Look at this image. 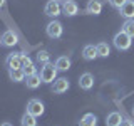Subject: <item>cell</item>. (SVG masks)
I'll use <instances>...</instances> for the list:
<instances>
[{
    "instance_id": "7402d4cb",
    "label": "cell",
    "mask_w": 134,
    "mask_h": 126,
    "mask_svg": "<svg viewBox=\"0 0 134 126\" xmlns=\"http://www.w3.org/2000/svg\"><path fill=\"white\" fill-rule=\"evenodd\" d=\"M96 47H97L99 57H109V54H111V45H109L107 42H99Z\"/></svg>"
},
{
    "instance_id": "7c38bea8",
    "label": "cell",
    "mask_w": 134,
    "mask_h": 126,
    "mask_svg": "<svg viewBox=\"0 0 134 126\" xmlns=\"http://www.w3.org/2000/svg\"><path fill=\"white\" fill-rule=\"evenodd\" d=\"M102 12V2L100 0H87L86 3V14L89 15H99Z\"/></svg>"
},
{
    "instance_id": "30bf717a",
    "label": "cell",
    "mask_w": 134,
    "mask_h": 126,
    "mask_svg": "<svg viewBox=\"0 0 134 126\" xmlns=\"http://www.w3.org/2000/svg\"><path fill=\"white\" fill-rule=\"evenodd\" d=\"M17 42H19V37H17V34L14 30H5L2 34V45L3 47H14L17 45Z\"/></svg>"
},
{
    "instance_id": "3957f363",
    "label": "cell",
    "mask_w": 134,
    "mask_h": 126,
    "mask_svg": "<svg viewBox=\"0 0 134 126\" xmlns=\"http://www.w3.org/2000/svg\"><path fill=\"white\" fill-rule=\"evenodd\" d=\"M62 32H64V27H62V24L59 22L57 19L50 20L47 24V27H45V34H47V37H50V39H59V37H62Z\"/></svg>"
},
{
    "instance_id": "484cf974",
    "label": "cell",
    "mask_w": 134,
    "mask_h": 126,
    "mask_svg": "<svg viewBox=\"0 0 134 126\" xmlns=\"http://www.w3.org/2000/svg\"><path fill=\"white\" fill-rule=\"evenodd\" d=\"M0 126H14V124H12V123H8V121H5V123H2Z\"/></svg>"
},
{
    "instance_id": "5b68a950",
    "label": "cell",
    "mask_w": 134,
    "mask_h": 126,
    "mask_svg": "<svg viewBox=\"0 0 134 126\" xmlns=\"http://www.w3.org/2000/svg\"><path fill=\"white\" fill-rule=\"evenodd\" d=\"M44 14L47 17H52V19H57L59 15L62 14V5L59 3V0H49L44 7Z\"/></svg>"
},
{
    "instance_id": "ba28073f",
    "label": "cell",
    "mask_w": 134,
    "mask_h": 126,
    "mask_svg": "<svg viewBox=\"0 0 134 126\" xmlns=\"http://www.w3.org/2000/svg\"><path fill=\"white\" fill-rule=\"evenodd\" d=\"M62 14L65 17H74L79 14V5L75 0H64L62 3Z\"/></svg>"
},
{
    "instance_id": "d6986e66",
    "label": "cell",
    "mask_w": 134,
    "mask_h": 126,
    "mask_svg": "<svg viewBox=\"0 0 134 126\" xmlns=\"http://www.w3.org/2000/svg\"><path fill=\"white\" fill-rule=\"evenodd\" d=\"M42 79H40V74H32V76H27V81H25V84H27L29 89H37V87L40 86Z\"/></svg>"
},
{
    "instance_id": "4316f807",
    "label": "cell",
    "mask_w": 134,
    "mask_h": 126,
    "mask_svg": "<svg viewBox=\"0 0 134 126\" xmlns=\"http://www.w3.org/2000/svg\"><path fill=\"white\" fill-rule=\"evenodd\" d=\"M3 5H5V0H0V8H2Z\"/></svg>"
},
{
    "instance_id": "8fae6325",
    "label": "cell",
    "mask_w": 134,
    "mask_h": 126,
    "mask_svg": "<svg viewBox=\"0 0 134 126\" xmlns=\"http://www.w3.org/2000/svg\"><path fill=\"white\" fill-rule=\"evenodd\" d=\"M79 87L84 89V91H91L92 87H94V76L91 72L81 74V77H79Z\"/></svg>"
},
{
    "instance_id": "83f0119b",
    "label": "cell",
    "mask_w": 134,
    "mask_h": 126,
    "mask_svg": "<svg viewBox=\"0 0 134 126\" xmlns=\"http://www.w3.org/2000/svg\"><path fill=\"white\" fill-rule=\"evenodd\" d=\"M0 45H2V35H0Z\"/></svg>"
},
{
    "instance_id": "277c9868",
    "label": "cell",
    "mask_w": 134,
    "mask_h": 126,
    "mask_svg": "<svg viewBox=\"0 0 134 126\" xmlns=\"http://www.w3.org/2000/svg\"><path fill=\"white\" fill-rule=\"evenodd\" d=\"M25 111L39 118V116H42V114H44V111H45V106H44V103H42L40 99H37V98H32V99H29V103H27V109H25Z\"/></svg>"
},
{
    "instance_id": "ffe728a7",
    "label": "cell",
    "mask_w": 134,
    "mask_h": 126,
    "mask_svg": "<svg viewBox=\"0 0 134 126\" xmlns=\"http://www.w3.org/2000/svg\"><path fill=\"white\" fill-rule=\"evenodd\" d=\"M20 124L22 126H37V116L25 111L22 114V118H20Z\"/></svg>"
},
{
    "instance_id": "d4e9b609",
    "label": "cell",
    "mask_w": 134,
    "mask_h": 126,
    "mask_svg": "<svg viewBox=\"0 0 134 126\" xmlns=\"http://www.w3.org/2000/svg\"><path fill=\"white\" fill-rule=\"evenodd\" d=\"M121 126H134V123L131 119H124L122 118V121H121Z\"/></svg>"
},
{
    "instance_id": "8992f818",
    "label": "cell",
    "mask_w": 134,
    "mask_h": 126,
    "mask_svg": "<svg viewBox=\"0 0 134 126\" xmlns=\"http://www.w3.org/2000/svg\"><path fill=\"white\" fill-rule=\"evenodd\" d=\"M70 87V82L67 77H57L55 81L52 82V86H50V89H52L54 94H64V92L69 91Z\"/></svg>"
},
{
    "instance_id": "603a6c76",
    "label": "cell",
    "mask_w": 134,
    "mask_h": 126,
    "mask_svg": "<svg viewBox=\"0 0 134 126\" xmlns=\"http://www.w3.org/2000/svg\"><path fill=\"white\" fill-rule=\"evenodd\" d=\"M122 32H126L129 37H134V19H127L126 22L122 24Z\"/></svg>"
},
{
    "instance_id": "f1b7e54d",
    "label": "cell",
    "mask_w": 134,
    "mask_h": 126,
    "mask_svg": "<svg viewBox=\"0 0 134 126\" xmlns=\"http://www.w3.org/2000/svg\"><path fill=\"white\" fill-rule=\"evenodd\" d=\"M132 116H134V108H132Z\"/></svg>"
},
{
    "instance_id": "cb8c5ba5",
    "label": "cell",
    "mask_w": 134,
    "mask_h": 126,
    "mask_svg": "<svg viewBox=\"0 0 134 126\" xmlns=\"http://www.w3.org/2000/svg\"><path fill=\"white\" fill-rule=\"evenodd\" d=\"M107 2H109V5H111V7H114V8H117V10H119V8L122 7L124 3L127 2V0H107Z\"/></svg>"
},
{
    "instance_id": "5bb4252c",
    "label": "cell",
    "mask_w": 134,
    "mask_h": 126,
    "mask_svg": "<svg viewBox=\"0 0 134 126\" xmlns=\"http://www.w3.org/2000/svg\"><path fill=\"white\" fill-rule=\"evenodd\" d=\"M82 57L86 59V61H94L96 57H99L97 47H96V45H92V44L84 45V49H82Z\"/></svg>"
},
{
    "instance_id": "e0dca14e",
    "label": "cell",
    "mask_w": 134,
    "mask_h": 126,
    "mask_svg": "<svg viewBox=\"0 0 134 126\" xmlns=\"http://www.w3.org/2000/svg\"><path fill=\"white\" fill-rule=\"evenodd\" d=\"M79 126H97V116L94 113H86L79 121Z\"/></svg>"
},
{
    "instance_id": "4fadbf2b",
    "label": "cell",
    "mask_w": 134,
    "mask_h": 126,
    "mask_svg": "<svg viewBox=\"0 0 134 126\" xmlns=\"http://www.w3.org/2000/svg\"><path fill=\"white\" fill-rule=\"evenodd\" d=\"M119 14H121V17H124L126 20L134 19V0H127V2L119 8Z\"/></svg>"
},
{
    "instance_id": "44dd1931",
    "label": "cell",
    "mask_w": 134,
    "mask_h": 126,
    "mask_svg": "<svg viewBox=\"0 0 134 126\" xmlns=\"http://www.w3.org/2000/svg\"><path fill=\"white\" fill-rule=\"evenodd\" d=\"M35 61H37V64H39L40 67L44 66V64H47V62H50L49 50H39V52H37V56H35Z\"/></svg>"
},
{
    "instance_id": "7a4b0ae2",
    "label": "cell",
    "mask_w": 134,
    "mask_h": 126,
    "mask_svg": "<svg viewBox=\"0 0 134 126\" xmlns=\"http://www.w3.org/2000/svg\"><path fill=\"white\" fill-rule=\"evenodd\" d=\"M57 67L55 64H52V62H47V64H44L40 67V79H42V82H45V84H52L54 81L57 79Z\"/></svg>"
},
{
    "instance_id": "9c48e42d",
    "label": "cell",
    "mask_w": 134,
    "mask_h": 126,
    "mask_svg": "<svg viewBox=\"0 0 134 126\" xmlns=\"http://www.w3.org/2000/svg\"><path fill=\"white\" fill-rule=\"evenodd\" d=\"M20 54H22V62H24V64H22V69H24L25 76L37 74V67H35V64H34V61L25 52H20Z\"/></svg>"
},
{
    "instance_id": "9a60e30c",
    "label": "cell",
    "mask_w": 134,
    "mask_h": 126,
    "mask_svg": "<svg viewBox=\"0 0 134 126\" xmlns=\"http://www.w3.org/2000/svg\"><path fill=\"white\" fill-rule=\"evenodd\" d=\"M55 67L59 72H65V71L70 69V59L67 56H59L55 59Z\"/></svg>"
},
{
    "instance_id": "ac0fdd59",
    "label": "cell",
    "mask_w": 134,
    "mask_h": 126,
    "mask_svg": "<svg viewBox=\"0 0 134 126\" xmlns=\"http://www.w3.org/2000/svg\"><path fill=\"white\" fill-rule=\"evenodd\" d=\"M8 77L14 82H22L27 79V76H25L24 69H8Z\"/></svg>"
},
{
    "instance_id": "52a82bcc",
    "label": "cell",
    "mask_w": 134,
    "mask_h": 126,
    "mask_svg": "<svg viewBox=\"0 0 134 126\" xmlns=\"http://www.w3.org/2000/svg\"><path fill=\"white\" fill-rule=\"evenodd\" d=\"M22 54L20 52H14L8 54L5 57V67L7 69H22Z\"/></svg>"
},
{
    "instance_id": "6da1fadb",
    "label": "cell",
    "mask_w": 134,
    "mask_h": 126,
    "mask_svg": "<svg viewBox=\"0 0 134 126\" xmlns=\"http://www.w3.org/2000/svg\"><path fill=\"white\" fill-rule=\"evenodd\" d=\"M112 45H114L117 50H127V49H131V45H132V37H129L126 32L119 30L112 37Z\"/></svg>"
},
{
    "instance_id": "2e32d148",
    "label": "cell",
    "mask_w": 134,
    "mask_h": 126,
    "mask_svg": "<svg viewBox=\"0 0 134 126\" xmlns=\"http://www.w3.org/2000/svg\"><path fill=\"white\" fill-rule=\"evenodd\" d=\"M121 121H122L121 113L119 111H111L106 118V126H121Z\"/></svg>"
}]
</instances>
